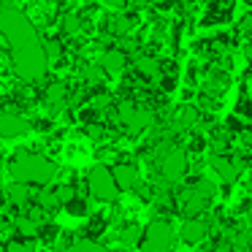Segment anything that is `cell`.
I'll list each match as a JSON object with an SVG mask.
<instances>
[{
  "mask_svg": "<svg viewBox=\"0 0 252 252\" xmlns=\"http://www.w3.org/2000/svg\"><path fill=\"white\" fill-rule=\"evenodd\" d=\"M41 46H44L46 63H49L52 71H63L68 68V46L63 44V38H41Z\"/></svg>",
  "mask_w": 252,
  "mask_h": 252,
  "instance_id": "obj_14",
  "label": "cell"
},
{
  "mask_svg": "<svg viewBox=\"0 0 252 252\" xmlns=\"http://www.w3.org/2000/svg\"><path fill=\"white\" fill-rule=\"evenodd\" d=\"M84 195L95 203H114L117 198H120L114 174H111V165L95 163L93 168L87 171V176H84Z\"/></svg>",
  "mask_w": 252,
  "mask_h": 252,
  "instance_id": "obj_4",
  "label": "cell"
},
{
  "mask_svg": "<svg viewBox=\"0 0 252 252\" xmlns=\"http://www.w3.org/2000/svg\"><path fill=\"white\" fill-rule=\"evenodd\" d=\"M76 76H79V82H82L84 87H90V90L103 87V84L109 82V76L103 73V68H100L95 60H84V57L76 60Z\"/></svg>",
  "mask_w": 252,
  "mask_h": 252,
  "instance_id": "obj_12",
  "label": "cell"
},
{
  "mask_svg": "<svg viewBox=\"0 0 252 252\" xmlns=\"http://www.w3.org/2000/svg\"><path fill=\"white\" fill-rule=\"evenodd\" d=\"M111 174H114V182H117V190L120 192H130L133 187L141 182V171H138V165L127 163V160L111 165Z\"/></svg>",
  "mask_w": 252,
  "mask_h": 252,
  "instance_id": "obj_13",
  "label": "cell"
},
{
  "mask_svg": "<svg viewBox=\"0 0 252 252\" xmlns=\"http://www.w3.org/2000/svg\"><path fill=\"white\" fill-rule=\"evenodd\" d=\"M133 73L144 82H158L160 76V60L158 57H149V55H138L133 60Z\"/></svg>",
  "mask_w": 252,
  "mask_h": 252,
  "instance_id": "obj_19",
  "label": "cell"
},
{
  "mask_svg": "<svg viewBox=\"0 0 252 252\" xmlns=\"http://www.w3.org/2000/svg\"><path fill=\"white\" fill-rule=\"evenodd\" d=\"M6 198H8V209H17V212H22V209H28L30 203H33V185H25V182H8L6 187Z\"/></svg>",
  "mask_w": 252,
  "mask_h": 252,
  "instance_id": "obj_15",
  "label": "cell"
},
{
  "mask_svg": "<svg viewBox=\"0 0 252 252\" xmlns=\"http://www.w3.org/2000/svg\"><path fill=\"white\" fill-rule=\"evenodd\" d=\"M176 244V230L171 228V222L165 220H152L149 225H144L141 230V252H171Z\"/></svg>",
  "mask_w": 252,
  "mask_h": 252,
  "instance_id": "obj_6",
  "label": "cell"
},
{
  "mask_svg": "<svg viewBox=\"0 0 252 252\" xmlns=\"http://www.w3.org/2000/svg\"><path fill=\"white\" fill-rule=\"evenodd\" d=\"M8 228H11V220H8V217H0V233H6Z\"/></svg>",
  "mask_w": 252,
  "mask_h": 252,
  "instance_id": "obj_32",
  "label": "cell"
},
{
  "mask_svg": "<svg viewBox=\"0 0 252 252\" xmlns=\"http://www.w3.org/2000/svg\"><path fill=\"white\" fill-rule=\"evenodd\" d=\"M241 141H244L247 147H252V127H244V130H241Z\"/></svg>",
  "mask_w": 252,
  "mask_h": 252,
  "instance_id": "obj_31",
  "label": "cell"
},
{
  "mask_svg": "<svg viewBox=\"0 0 252 252\" xmlns=\"http://www.w3.org/2000/svg\"><path fill=\"white\" fill-rule=\"evenodd\" d=\"M212 252H230V247H228V244H217Z\"/></svg>",
  "mask_w": 252,
  "mask_h": 252,
  "instance_id": "obj_34",
  "label": "cell"
},
{
  "mask_svg": "<svg viewBox=\"0 0 252 252\" xmlns=\"http://www.w3.org/2000/svg\"><path fill=\"white\" fill-rule=\"evenodd\" d=\"M63 228L57 222H52V220H41L38 228H35V244H41L44 250H52L55 247V241L60 239Z\"/></svg>",
  "mask_w": 252,
  "mask_h": 252,
  "instance_id": "obj_20",
  "label": "cell"
},
{
  "mask_svg": "<svg viewBox=\"0 0 252 252\" xmlns=\"http://www.w3.org/2000/svg\"><path fill=\"white\" fill-rule=\"evenodd\" d=\"M109 225H111V217L106 212H95V214L90 212L87 217H84V228L79 230V236H82V239H90V241H98L106 236Z\"/></svg>",
  "mask_w": 252,
  "mask_h": 252,
  "instance_id": "obj_16",
  "label": "cell"
},
{
  "mask_svg": "<svg viewBox=\"0 0 252 252\" xmlns=\"http://www.w3.org/2000/svg\"><path fill=\"white\" fill-rule=\"evenodd\" d=\"M247 239H250V244H252V225H250V230H247Z\"/></svg>",
  "mask_w": 252,
  "mask_h": 252,
  "instance_id": "obj_35",
  "label": "cell"
},
{
  "mask_svg": "<svg viewBox=\"0 0 252 252\" xmlns=\"http://www.w3.org/2000/svg\"><path fill=\"white\" fill-rule=\"evenodd\" d=\"M90 198L87 195H82V192H76V195L71 198V201H65L63 203V212L68 214V217H76V220H84L90 212H93V206H90Z\"/></svg>",
  "mask_w": 252,
  "mask_h": 252,
  "instance_id": "obj_21",
  "label": "cell"
},
{
  "mask_svg": "<svg viewBox=\"0 0 252 252\" xmlns=\"http://www.w3.org/2000/svg\"><path fill=\"white\" fill-rule=\"evenodd\" d=\"M0 38L11 46H22V44H33L41 41V33L35 28V22L14 3H3L0 6Z\"/></svg>",
  "mask_w": 252,
  "mask_h": 252,
  "instance_id": "obj_2",
  "label": "cell"
},
{
  "mask_svg": "<svg viewBox=\"0 0 252 252\" xmlns=\"http://www.w3.org/2000/svg\"><path fill=\"white\" fill-rule=\"evenodd\" d=\"M68 93H71V84H65L63 79H52L38 90V103L44 109H49V114H60L63 109H71L68 106Z\"/></svg>",
  "mask_w": 252,
  "mask_h": 252,
  "instance_id": "obj_8",
  "label": "cell"
},
{
  "mask_svg": "<svg viewBox=\"0 0 252 252\" xmlns=\"http://www.w3.org/2000/svg\"><path fill=\"white\" fill-rule=\"evenodd\" d=\"M225 84H228V79H225L222 73H212V76L206 79V90H209V93H214V90H217V93H222Z\"/></svg>",
  "mask_w": 252,
  "mask_h": 252,
  "instance_id": "obj_27",
  "label": "cell"
},
{
  "mask_svg": "<svg viewBox=\"0 0 252 252\" xmlns=\"http://www.w3.org/2000/svg\"><path fill=\"white\" fill-rule=\"evenodd\" d=\"M95 63L103 68V73L109 79H117V76H122V73L127 71L130 57H127V52L122 49V46H109V49H103L98 57H95Z\"/></svg>",
  "mask_w": 252,
  "mask_h": 252,
  "instance_id": "obj_10",
  "label": "cell"
},
{
  "mask_svg": "<svg viewBox=\"0 0 252 252\" xmlns=\"http://www.w3.org/2000/svg\"><path fill=\"white\" fill-rule=\"evenodd\" d=\"M209 236V222L206 220H198V217H187L185 222H182L179 228V239L185 241V244H201L203 239Z\"/></svg>",
  "mask_w": 252,
  "mask_h": 252,
  "instance_id": "obj_18",
  "label": "cell"
},
{
  "mask_svg": "<svg viewBox=\"0 0 252 252\" xmlns=\"http://www.w3.org/2000/svg\"><path fill=\"white\" fill-rule=\"evenodd\" d=\"M247 3H250V6H252V0H247Z\"/></svg>",
  "mask_w": 252,
  "mask_h": 252,
  "instance_id": "obj_36",
  "label": "cell"
},
{
  "mask_svg": "<svg viewBox=\"0 0 252 252\" xmlns=\"http://www.w3.org/2000/svg\"><path fill=\"white\" fill-rule=\"evenodd\" d=\"M6 171L14 182H25L33 187H44V185H55L60 165L55 160H49L46 155L33 152V149H17L6 158Z\"/></svg>",
  "mask_w": 252,
  "mask_h": 252,
  "instance_id": "obj_1",
  "label": "cell"
},
{
  "mask_svg": "<svg viewBox=\"0 0 252 252\" xmlns=\"http://www.w3.org/2000/svg\"><path fill=\"white\" fill-rule=\"evenodd\" d=\"M158 168H160V179H163L165 185H179L187 176V168H190L187 152L179 147H171L168 152L158 160Z\"/></svg>",
  "mask_w": 252,
  "mask_h": 252,
  "instance_id": "obj_7",
  "label": "cell"
},
{
  "mask_svg": "<svg viewBox=\"0 0 252 252\" xmlns=\"http://www.w3.org/2000/svg\"><path fill=\"white\" fill-rule=\"evenodd\" d=\"M0 252H38V247H35V241H30V239L11 236L8 241H3V244H0Z\"/></svg>",
  "mask_w": 252,
  "mask_h": 252,
  "instance_id": "obj_24",
  "label": "cell"
},
{
  "mask_svg": "<svg viewBox=\"0 0 252 252\" xmlns=\"http://www.w3.org/2000/svg\"><path fill=\"white\" fill-rule=\"evenodd\" d=\"M209 165H212V171L225 182V185H233L241 176V163L239 160H228L225 155H212V158H209Z\"/></svg>",
  "mask_w": 252,
  "mask_h": 252,
  "instance_id": "obj_17",
  "label": "cell"
},
{
  "mask_svg": "<svg viewBox=\"0 0 252 252\" xmlns=\"http://www.w3.org/2000/svg\"><path fill=\"white\" fill-rule=\"evenodd\" d=\"M11 68L25 84L41 82V79L49 73V63H46L44 46L41 41H33V44H22V46H11Z\"/></svg>",
  "mask_w": 252,
  "mask_h": 252,
  "instance_id": "obj_3",
  "label": "cell"
},
{
  "mask_svg": "<svg viewBox=\"0 0 252 252\" xmlns=\"http://www.w3.org/2000/svg\"><path fill=\"white\" fill-rule=\"evenodd\" d=\"M147 6H152V8H168L171 0H147Z\"/></svg>",
  "mask_w": 252,
  "mask_h": 252,
  "instance_id": "obj_30",
  "label": "cell"
},
{
  "mask_svg": "<svg viewBox=\"0 0 252 252\" xmlns=\"http://www.w3.org/2000/svg\"><path fill=\"white\" fill-rule=\"evenodd\" d=\"M30 133V120L22 117L19 111H0V138L3 141H14V138H22Z\"/></svg>",
  "mask_w": 252,
  "mask_h": 252,
  "instance_id": "obj_11",
  "label": "cell"
},
{
  "mask_svg": "<svg viewBox=\"0 0 252 252\" xmlns=\"http://www.w3.org/2000/svg\"><path fill=\"white\" fill-rule=\"evenodd\" d=\"M30 130H35V133H52V130H55V117H52V114L33 117V120H30Z\"/></svg>",
  "mask_w": 252,
  "mask_h": 252,
  "instance_id": "obj_26",
  "label": "cell"
},
{
  "mask_svg": "<svg viewBox=\"0 0 252 252\" xmlns=\"http://www.w3.org/2000/svg\"><path fill=\"white\" fill-rule=\"evenodd\" d=\"M141 230L144 228L138 222H125V225H120V230H117V241H120L122 247H138Z\"/></svg>",
  "mask_w": 252,
  "mask_h": 252,
  "instance_id": "obj_22",
  "label": "cell"
},
{
  "mask_svg": "<svg viewBox=\"0 0 252 252\" xmlns=\"http://www.w3.org/2000/svg\"><path fill=\"white\" fill-rule=\"evenodd\" d=\"M195 122H198V109H195V106H182L179 114H176V120L171 122V125H174L176 133H179V130H187V127H192Z\"/></svg>",
  "mask_w": 252,
  "mask_h": 252,
  "instance_id": "obj_23",
  "label": "cell"
},
{
  "mask_svg": "<svg viewBox=\"0 0 252 252\" xmlns=\"http://www.w3.org/2000/svg\"><path fill=\"white\" fill-rule=\"evenodd\" d=\"M244 57L252 63V44H247V46H244Z\"/></svg>",
  "mask_w": 252,
  "mask_h": 252,
  "instance_id": "obj_33",
  "label": "cell"
},
{
  "mask_svg": "<svg viewBox=\"0 0 252 252\" xmlns=\"http://www.w3.org/2000/svg\"><path fill=\"white\" fill-rule=\"evenodd\" d=\"M68 252H111L109 247H103L100 241H90V239H76V244Z\"/></svg>",
  "mask_w": 252,
  "mask_h": 252,
  "instance_id": "obj_25",
  "label": "cell"
},
{
  "mask_svg": "<svg viewBox=\"0 0 252 252\" xmlns=\"http://www.w3.org/2000/svg\"><path fill=\"white\" fill-rule=\"evenodd\" d=\"M212 198H214V185L212 182L209 179H195L190 187H185L179 195H174V201H176V206L185 212V217H198L201 212L209 209Z\"/></svg>",
  "mask_w": 252,
  "mask_h": 252,
  "instance_id": "obj_5",
  "label": "cell"
},
{
  "mask_svg": "<svg viewBox=\"0 0 252 252\" xmlns=\"http://www.w3.org/2000/svg\"><path fill=\"white\" fill-rule=\"evenodd\" d=\"M209 149H212V155H225V152H228V138H225V136H214L212 144H209Z\"/></svg>",
  "mask_w": 252,
  "mask_h": 252,
  "instance_id": "obj_28",
  "label": "cell"
},
{
  "mask_svg": "<svg viewBox=\"0 0 252 252\" xmlns=\"http://www.w3.org/2000/svg\"><path fill=\"white\" fill-rule=\"evenodd\" d=\"M95 28L103 35H111V38H125V35L136 28V17L127 14L125 8H122V11H109V14L100 17V22L95 25Z\"/></svg>",
  "mask_w": 252,
  "mask_h": 252,
  "instance_id": "obj_9",
  "label": "cell"
},
{
  "mask_svg": "<svg viewBox=\"0 0 252 252\" xmlns=\"http://www.w3.org/2000/svg\"><path fill=\"white\" fill-rule=\"evenodd\" d=\"M239 30H241V33H252V14H247V17L241 19Z\"/></svg>",
  "mask_w": 252,
  "mask_h": 252,
  "instance_id": "obj_29",
  "label": "cell"
}]
</instances>
